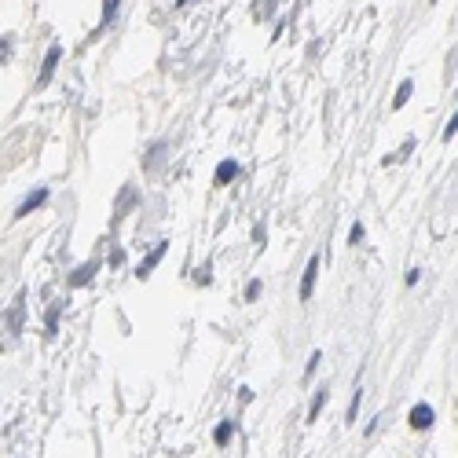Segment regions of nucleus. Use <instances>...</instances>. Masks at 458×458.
I'll list each match as a JSON object with an SVG mask.
<instances>
[{"label":"nucleus","mask_w":458,"mask_h":458,"mask_svg":"<svg viewBox=\"0 0 458 458\" xmlns=\"http://www.w3.org/2000/svg\"><path fill=\"white\" fill-rule=\"evenodd\" d=\"M433 4H436V0H433Z\"/></svg>","instance_id":"412c9836"},{"label":"nucleus","mask_w":458,"mask_h":458,"mask_svg":"<svg viewBox=\"0 0 458 458\" xmlns=\"http://www.w3.org/2000/svg\"><path fill=\"white\" fill-rule=\"evenodd\" d=\"M194 279H198V283H209V279H213V275H209V264L198 268V275H194Z\"/></svg>","instance_id":"6ab92c4d"},{"label":"nucleus","mask_w":458,"mask_h":458,"mask_svg":"<svg viewBox=\"0 0 458 458\" xmlns=\"http://www.w3.org/2000/svg\"><path fill=\"white\" fill-rule=\"evenodd\" d=\"M411 95H415V81H403V85L396 88V100H392V107H396V110H403Z\"/></svg>","instance_id":"6e6552de"},{"label":"nucleus","mask_w":458,"mask_h":458,"mask_svg":"<svg viewBox=\"0 0 458 458\" xmlns=\"http://www.w3.org/2000/svg\"><path fill=\"white\" fill-rule=\"evenodd\" d=\"M166 250H169V242H158V246H154V253H151V257H143V264L136 268V275H140V279H147V275H151V271L158 268V260L166 257Z\"/></svg>","instance_id":"20e7f679"},{"label":"nucleus","mask_w":458,"mask_h":458,"mask_svg":"<svg viewBox=\"0 0 458 458\" xmlns=\"http://www.w3.org/2000/svg\"><path fill=\"white\" fill-rule=\"evenodd\" d=\"M356 415H359V389H356V396L349 403V422H356Z\"/></svg>","instance_id":"2eb2a0df"},{"label":"nucleus","mask_w":458,"mask_h":458,"mask_svg":"<svg viewBox=\"0 0 458 458\" xmlns=\"http://www.w3.org/2000/svg\"><path fill=\"white\" fill-rule=\"evenodd\" d=\"M323 363V356L319 352H312V359H308V378H312V374H316V367Z\"/></svg>","instance_id":"dca6fc26"},{"label":"nucleus","mask_w":458,"mask_h":458,"mask_svg":"<svg viewBox=\"0 0 458 458\" xmlns=\"http://www.w3.org/2000/svg\"><path fill=\"white\" fill-rule=\"evenodd\" d=\"M44 202H48V191L41 187V191H34V194H29V198L19 206V213H15V217H29V213H34L37 206H44Z\"/></svg>","instance_id":"0eeeda50"},{"label":"nucleus","mask_w":458,"mask_h":458,"mask_svg":"<svg viewBox=\"0 0 458 458\" xmlns=\"http://www.w3.org/2000/svg\"><path fill=\"white\" fill-rule=\"evenodd\" d=\"M231 429H235V422H220V425H217V433H213V440H217V444L224 447L227 440H231Z\"/></svg>","instance_id":"9d476101"},{"label":"nucleus","mask_w":458,"mask_h":458,"mask_svg":"<svg viewBox=\"0 0 458 458\" xmlns=\"http://www.w3.org/2000/svg\"><path fill=\"white\" fill-rule=\"evenodd\" d=\"M349 242L356 246V242H363V224H352V231H349Z\"/></svg>","instance_id":"ddd939ff"},{"label":"nucleus","mask_w":458,"mask_h":458,"mask_svg":"<svg viewBox=\"0 0 458 458\" xmlns=\"http://www.w3.org/2000/svg\"><path fill=\"white\" fill-rule=\"evenodd\" d=\"M454 133H458V110L451 114V121H447V128H444V140H451Z\"/></svg>","instance_id":"f8f14e48"},{"label":"nucleus","mask_w":458,"mask_h":458,"mask_svg":"<svg viewBox=\"0 0 458 458\" xmlns=\"http://www.w3.org/2000/svg\"><path fill=\"white\" fill-rule=\"evenodd\" d=\"M95 271H100V260H88V264H81L74 275H70V286H85L95 279Z\"/></svg>","instance_id":"423d86ee"},{"label":"nucleus","mask_w":458,"mask_h":458,"mask_svg":"<svg viewBox=\"0 0 458 458\" xmlns=\"http://www.w3.org/2000/svg\"><path fill=\"white\" fill-rule=\"evenodd\" d=\"M8 52H11V41H8V37H0V62L8 59Z\"/></svg>","instance_id":"f3484780"},{"label":"nucleus","mask_w":458,"mask_h":458,"mask_svg":"<svg viewBox=\"0 0 458 458\" xmlns=\"http://www.w3.org/2000/svg\"><path fill=\"white\" fill-rule=\"evenodd\" d=\"M118 8H121V0H103V26H100V29H107V26L114 22V15H118Z\"/></svg>","instance_id":"1a4fd4ad"},{"label":"nucleus","mask_w":458,"mask_h":458,"mask_svg":"<svg viewBox=\"0 0 458 458\" xmlns=\"http://www.w3.org/2000/svg\"><path fill=\"white\" fill-rule=\"evenodd\" d=\"M176 4H187V0H176Z\"/></svg>","instance_id":"aec40b11"},{"label":"nucleus","mask_w":458,"mask_h":458,"mask_svg":"<svg viewBox=\"0 0 458 458\" xmlns=\"http://www.w3.org/2000/svg\"><path fill=\"white\" fill-rule=\"evenodd\" d=\"M407 422H411V429L425 433V429H429V425L436 422V415H433L429 403H418V407H411V418H407Z\"/></svg>","instance_id":"7ed1b4c3"},{"label":"nucleus","mask_w":458,"mask_h":458,"mask_svg":"<svg viewBox=\"0 0 458 458\" xmlns=\"http://www.w3.org/2000/svg\"><path fill=\"white\" fill-rule=\"evenodd\" d=\"M235 176H238V161L235 158H224L220 166H217V176H213V180H217V187H224V184H231Z\"/></svg>","instance_id":"39448f33"},{"label":"nucleus","mask_w":458,"mask_h":458,"mask_svg":"<svg viewBox=\"0 0 458 458\" xmlns=\"http://www.w3.org/2000/svg\"><path fill=\"white\" fill-rule=\"evenodd\" d=\"M257 297H260V283L253 279V283L246 286V301H257Z\"/></svg>","instance_id":"4468645a"},{"label":"nucleus","mask_w":458,"mask_h":458,"mask_svg":"<svg viewBox=\"0 0 458 458\" xmlns=\"http://www.w3.org/2000/svg\"><path fill=\"white\" fill-rule=\"evenodd\" d=\"M418 279H422V271H418V268H411V271H407V286H415Z\"/></svg>","instance_id":"a211bd4d"},{"label":"nucleus","mask_w":458,"mask_h":458,"mask_svg":"<svg viewBox=\"0 0 458 458\" xmlns=\"http://www.w3.org/2000/svg\"><path fill=\"white\" fill-rule=\"evenodd\" d=\"M59 55H62V48L59 44H52L48 48V55H44V67H41V77H37V88H44L48 81L55 77V67H59Z\"/></svg>","instance_id":"f03ea898"},{"label":"nucleus","mask_w":458,"mask_h":458,"mask_svg":"<svg viewBox=\"0 0 458 458\" xmlns=\"http://www.w3.org/2000/svg\"><path fill=\"white\" fill-rule=\"evenodd\" d=\"M316 279H319V253L308 257V268H304V279H301V301H312V293H316Z\"/></svg>","instance_id":"f257e3e1"},{"label":"nucleus","mask_w":458,"mask_h":458,"mask_svg":"<svg viewBox=\"0 0 458 458\" xmlns=\"http://www.w3.org/2000/svg\"><path fill=\"white\" fill-rule=\"evenodd\" d=\"M323 403H326V389H319V392H316V400H312V411H308V422H316V418H319Z\"/></svg>","instance_id":"9b49d317"}]
</instances>
